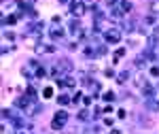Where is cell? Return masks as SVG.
Returning <instances> with one entry per match:
<instances>
[{"label": "cell", "instance_id": "cell-15", "mask_svg": "<svg viewBox=\"0 0 159 134\" xmlns=\"http://www.w3.org/2000/svg\"><path fill=\"white\" fill-rule=\"evenodd\" d=\"M125 51H127V49H123V47H121V49H117V53H115V58H113V62L117 64V62H119V60H121V58L125 55Z\"/></svg>", "mask_w": 159, "mask_h": 134}, {"label": "cell", "instance_id": "cell-14", "mask_svg": "<svg viewBox=\"0 0 159 134\" xmlns=\"http://www.w3.org/2000/svg\"><path fill=\"white\" fill-rule=\"evenodd\" d=\"M119 4H121V11H123V13H129V11H131V2H129V0H121Z\"/></svg>", "mask_w": 159, "mask_h": 134}, {"label": "cell", "instance_id": "cell-18", "mask_svg": "<svg viewBox=\"0 0 159 134\" xmlns=\"http://www.w3.org/2000/svg\"><path fill=\"white\" fill-rule=\"evenodd\" d=\"M36 77H38V79L47 77V70H45V68H42V66H38V68H36Z\"/></svg>", "mask_w": 159, "mask_h": 134}, {"label": "cell", "instance_id": "cell-12", "mask_svg": "<svg viewBox=\"0 0 159 134\" xmlns=\"http://www.w3.org/2000/svg\"><path fill=\"white\" fill-rule=\"evenodd\" d=\"M157 17H159L157 13H151V15H146V17H144V21H146V24H151V26H155L157 24Z\"/></svg>", "mask_w": 159, "mask_h": 134}, {"label": "cell", "instance_id": "cell-25", "mask_svg": "<svg viewBox=\"0 0 159 134\" xmlns=\"http://www.w3.org/2000/svg\"><path fill=\"white\" fill-rule=\"evenodd\" d=\"M76 102H81V92L74 94V98H72V104H76Z\"/></svg>", "mask_w": 159, "mask_h": 134}, {"label": "cell", "instance_id": "cell-4", "mask_svg": "<svg viewBox=\"0 0 159 134\" xmlns=\"http://www.w3.org/2000/svg\"><path fill=\"white\" fill-rule=\"evenodd\" d=\"M49 36H51L53 41H59V39H64V36H66V30H64L59 24H53L51 30H49Z\"/></svg>", "mask_w": 159, "mask_h": 134}, {"label": "cell", "instance_id": "cell-11", "mask_svg": "<svg viewBox=\"0 0 159 134\" xmlns=\"http://www.w3.org/2000/svg\"><path fill=\"white\" fill-rule=\"evenodd\" d=\"M129 74H131L129 70H123V72H119V74H117V81H119V83H125V81L129 79Z\"/></svg>", "mask_w": 159, "mask_h": 134}, {"label": "cell", "instance_id": "cell-22", "mask_svg": "<svg viewBox=\"0 0 159 134\" xmlns=\"http://www.w3.org/2000/svg\"><path fill=\"white\" fill-rule=\"evenodd\" d=\"M151 74H153V77H159V66H153L151 68Z\"/></svg>", "mask_w": 159, "mask_h": 134}, {"label": "cell", "instance_id": "cell-19", "mask_svg": "<svg viewBox=\"0 0 159 134\" xmlns=\"http://www.w3.org/2000/svg\"><path fill=\"white\" fill-rule=\"evenodd\" d=\"M53 96V87H45L42 89V98H51Z\"/></svg>", "mask_w": 159, "mask_h": 134}, {"label": "cell", "instance_id": "cell-2", "mask_svg": "<svg viewBox=\"0 0 159 134\" xmlns=\"http://www.w3.org/2000/svg\"><path fill=\"white\" fill-rule=\"evenodd\" d=\"M70 11H72V15L74 17H83V13H85V4H83V0H70Z\"/></svg>", "mask_w": 159, "mask_h": 134}, {"label": "cell", "instance_id": "cell-10", "mask_svg": "<svg viewBox=\"0 0 159 134\" xmlns=\"http://www.w3.org/2000/svg\"><path fill=\"white\" fill-rule=\"evenodd\" d=\"M57 104L66 106V104H72V100H70V98H68L66 94H62V96H57Z\"/></svg>", "mask_w": 159, "mask_h": 134}, {"label": "cell", "instance_id": "cell-8", "mask_svg": "<svg viewBox=\"0 0 159 134\" xmlns=\"http://www.w3.org/2000/svg\"><path fill=\"white\" fill-rule=\"evenodd\" d=\"M121 15H123V11H121V9L113 7V9H110V13H108V19H121Z\"/></svg>", "mask_w": 159, "mask_h": 134}, {"label": "cell", "instance_id": "cell-17", "mask_svg": "<svg viewBox=\"0 0 159 134\" xmlns=\"http://www.w3.org/2000/svg\"><path fill=\"white\" fill-rule=\"evenodd\" d=\"M149 9H151V13H159V0H153L149 4Z\"/></svg>", "mask_w": 159, "mask_h": 134}, {"label": "cell", "instance_id": "cell-27", "mask_svg": "<svg viewBox=\"0 0 159 134\" xmlns=\"http://www.w3.org/2000/svg\"><path fill=\"white\" fill-rule=\"evenodd\" d=\"M108 4H117V2H121V0H106Z\"/></svg>", "mask_w": 159, "mask_h": 134}, {"label": "cell", "instance_id": "cell-26", "mask_svg": "<svg viewBox=\"0 0 159 134\" xmlns=\"http://www.w3.org/2000/svg\"><path fill=\"white\" fill-rule=\"evenodd\" d=\"M153 36H155V39H159V26H155V30H153Z\"/></svg>", "mask_w": 159, "mask_h": 134}, {"label": "cell", "instance_id": "cell-6", "mask_svg": "<svg viewBox=\"0 0 159 134\" xmlns=\"http://www.w3.org/2000/svg\"><path fill=\"white\" fill-rule=\"evenodd\" d=\"M134 85H138V87H144L146 85V74L142 72V70H138V72H134Z\"/></svg>", "mask_w": 159, "mask_h": 134}, {"label": "cell", "instance_id": "cell-23", "mask_svg": "<svg viewBox=\"0 0 159 134\" xmlns=\"http://www.w3.org/2000/svg\"><path fill=\"white\" fill-rule=\"evenodd\" d=\"M117 117H119V119H125V117H127V113H125V111L121 109V111H119V113H117Z\"/></svg>", "mask_w": 159, "mask_h": 134}, {"label": "cell", "instance_id": "cell-28", "mask_svg": "<svg viewBox=\"0 0 159 134\" xmlns=\"http://www.w3.org/2000/svg\"><path fill=\"white\" fill-rule=\"evenodd\" d=\"M57 2H59V4H66V2H70V0H57Z\"/></svg>", "mask_w": 159, "mask_h": 134}, {"label": "cell", "instance_id": "cell-9", "mask_svg": "<svg viewBox=\"0 0 159 134\" xmlns=\"http://www.w3.org/2000/svg\"><path fill=\"white\" fill-rule=\"evenodd\" d=\"M125 30H127V32H131V30H136V28H138V24H136V21L134 19H125Z\"/></svg>", "mask_w": 159, "mask_h": 134}, {"label": "cell", "instance_id": "cell-5", "mask_svg": "<svg viewBox=\"0 0 159 134\" xmlns=\"http://www.w3.org/2000/svg\"><path fill=\"white\" fill-rule=\"evenodd\" d=\"M104 39H106V43H119L121 41V30H117V28L106 30L104 32Z\"/></svg>", "mask_w": 159, "mask_h": 134}, {"label": "cell", "instance_id": "cell-20", "mask_svg": "<svg viewBox=\"0 0 159 134\" xmlns=\"http://www.w3.org/2000/svg\"><path fill=\"white\" fill-rule=\"evenodd\" d=\"M26 94H28V96H30V98H36V89H34V87H32V85H30V87H28V89H26Z\"/></svg>", "mask_w": 159, "mask_h": 134}, {"label": "cell", "instance_id": "cell-16", "mask_svg": "<svg viewBox=\"0 0 159 134\" xmlns=\"http://www.w3.org/2000/svg\"><path fill=\"white\" fill-rule=\"evenodd\" d=\"M15 21H17V15L13 13V15H9V17H4V19H2V24L7 26V24H15Z\"/></svg>", "mask_w": 159, "mask_h": 134}, {"label": "cell", "instance_id": "cell-24", "mask_svg": "<svg viewBox=\"0 0 159 134\" xmlns=\"http://www.w3.org/2000/svg\"><path fill=\"white\" fill-rule=\"evenodd\" d=\"M11 49H15V47H11V45H2V53H9Z\"/></svg>", "mask_w": 159, "mask_h": 134}, {"label": "cell", "instance_id": "cell-21", "mask_svg": "<svg viewBox=\"0 0 159 134\" xmlns=\"http://www.w3.org/2000/svg\"><path fill=\"white\" fill-rule=\"evenodd\" d=\"M104 100H108V102L115 100V92H106V94H104Z\"/></svg>", "mask_w": 159, "mask_h": 134}, {"label": "cell", "instance_id": "cell-13", "mask_svg": "<svg viewBox=\"0 0 159 134\" xmlns=\"http://www.w3.org/2000/svg\"><path fill=\"white\" fill-rule=\"evenodd\" d=\"M89 111L87 109H83V111H79V121H89Z\"/></svg>", "mask_w": 159, "mask_h": 134}, {"label": "cell", "instance_id": "cell-3", "mask_svg": "<svg viewBox=\"0 0 159 134\" xmlns=\"http://www.w3.org/2000/svg\"><path fill=\"white\" fill-rule=\"evenodd\" d=\"M21 111H24V113L28 115V117H34V115L38 113V111H40V104H38L34 98H30V100H28V104H26Z\"/></svg>", "mask_w": 159, "mask_h": 134}, {"label": "cell", "instance_id": "cell-7", "mask_svg": "<svg viewBox=\"0 0 159 134\" xmlns=\"http://www.w3.org/2000/svg\"><path fill=\"white\" fill-rule=\"evenodd\" d=\"M53 51H55L53 45H45V43H38L36 45V53H53Z\"/></svg>", "mask_w": 159, "mask_h": 134}, {"label": "cell", "instance_id": "cell-1", "mask_svg": "<svg viewBox=\"0 0 159 134\" xmlns=\"http://www.w3.org/2000/svg\"><path fill=\"white\" fill-rule=\"evenodd\" d=\"M66 121H68V113H66V111H57V113L53 115L51 128H53V130H62V128L66 126Z\"/></svg>", "mask_w": 159, "mask_h": 134}]
</instances>
